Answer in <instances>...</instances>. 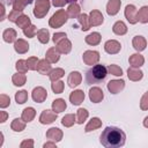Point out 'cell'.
Masks as SVG:
<instances>
[{
  "label": "cell",
  "instance_id": "obj_33",
  "mask_svg": "<svg viewBox=\"0 0 148 148\" xmlns=\"http://www.w3.org/2000/svg\"><path fill=\"white\" fill-rule=\"evenodd\" d=\"M138 21L141 23L148 22V6H143L138 12Z\"/></svg>",
  "mask_w": 148,
  "mask_h": 148
},
{
  "label": "cell",
  "instance_id": "obj_48",
  "mask_svg": "<svg viewBox=\"0 0 148 148\" xmlns=\"http://www.w3.org/2000/svg\"><path fill=\"white\" fill-rule=\"evenodd\" d=\"M21 15H22V12H21V10L13 9V10L9 13V15H8V20H9V21H12V22H16V21H17V18H18Z\"/></svg>",
  "mask_w": 148,
  "mask_h": 148
},
{
  "label": "cell",
  "instance_id": "obj_41",
  "mask_svg": "<svg viewBox=\"0 0 148 148\" xmlns=\"http://www.w3.org/2000/svg\"><path fill=\"white\" fill-rule=\"evenodd\" d=\"M75 119H76V116H74V114H66V116L62 118L61 124H62L64 126H66V127H71V126L75 123Z\"/></svg>",
  "mask_w": 148,
  "mask_h": 148
},
{
  "label": "cell",
  "instance_id": "obj_50",
  "mask_svg": "<svg viewBox=\"0 0 148 148\" xmlns=\"http://www.w3.org/2000/svg\"><path fill=\"white\" fill-rule=\"evenodd\" d=\"M64 38H66V34H65V32H57V34L53 35V38H52V39H53L54 43L58 44V43H59L61 39H64Z\"/></svg>",
  "mask_w": 148,
  "mask_h": 148
},
{
  "label": "cell",
  "instance_id": "obj_29",
  "mask_svg": "<svg viewBox=\"0 0 148 148\" xmlns=\"http://www.w3.org/2000/svg\"><path fill=\"white\" fill-rule=\"evenodd\" d=\"M10 127H12V130L15 131V132H21V131H23L24 127H25V121H24L22 118H21V119L15 118V119L12 121Z\"/></svg>",
  "mask_w": 148,
  "mask_h": 148
},
{
  "label": "cell",
  "instance_id": "obj_30",
  "mask_svg": "<svg viewBox=\"0 0 148 148\" xmlns=\"http://www.w3.org/2000/svg\"><path fill=\"white\" fill-rule=\"evenodd\" d=\"M77 17H79V18H77V20H79V23L81 24V29H82L83 31H87V30L91 27L88 15H86V14H80Z\"/></svg>",
  "mask_w": 148,
  "mask_h": 148
},
{
  "label": "cell",
  "instance_id": "obj_2",
  "mask_svg": "<svg viewBox=\"0 0 148 148\" xmlns=\"http://www.w3.org/2000/svg\"><path fill=\"white\" fill-rule=\"evenodd\" d=\"M108 74V68L103 65H95L90 68L86 74V82L87 84H94L103 81Z\"/></svg>",
  "mask_w": 148,
  "mask_h": 148
},
{
  "label": "cell",
  "instance_id": "obj_6",
  "mask_svg": "<svg viewBox=\"0 0 148 148\" xmlns=\"http://www.w3.org/2000/svg\"><path fill=\"white\" fill-rule=\"evenodd\" d=\"M31 97L36 103H43L47 97V91L43 87H37L32 90Z\"/></svg>",
  "mask_w": 148,
  "mask_h": 148
},
{
  "label": "cell",
  "instance_id": "obj_23",
  "mask_svg": "<svg viewBox=\"0 0 148 148\" xmlns=\"http://www.w3.org/2000/svg\"><path fill=\"white\" fill-rule=\"evenodd\" d=\"M16 37H17L16 31L14 29H12V28H8V29H6L2 32V38H3V40L6 43H13V42H15L16 40Z\"/></svg>",
  "mask_w": 148,
  "mask_h": 148
},
{
  "label": "cell",
  "instance_id": "obj_28",
  "mask_svg": "<svg viewBox=\"0 0 148 148\" xmlns=\"http://www.w3.org/2000/svg\"><path fill=\"white\" fill-rule=\"evenodd\" d=\"M35 116H36V111H35L34 108H25L23 110V112H22V117L21 118L25 123H29V121H31L35 118Z\"/></svg>",
  "mask_w": 148,
  "mask_h": 148
},
{
  "label": "cell",
  "instance_id": "obj_36",
  "mask_svg": "<svg viewBox=\"0 0 148 148\" xmlns=\"http://www.w3.org/2000/svg\"><path fill=\"white\" fill-rule=\"evenodd\" d=\"M49 36H50V34L46 29H40V30L37 31V38L43 44H46L49 42Z\"/></svg>",
  "mask_w": 148,
  "mask_h": 148
},
{
  "label": "cell",
  "instance_id": "obj_47",
  "mask_svg": "<svg viewBox=\"0 0 148 148\" xmlns=\"http://www.w3.org/2000/svg\"><path fill=\"white\" fill-rule=\"evenodd\" d=\"M9 103H10L9 96H7L5 94H1L0 95V108L1 109H5V108H7L9 105Z\"/></svg>",
  "mask_w": 148,
  "mask_h": 148
},
{
  "label": "cell",
  "instance_id": "obj_12",
  "mask_svg": "<svg viewBox=\"0 0 148 148\" xmlns=\"http://www.w3.org/2000/svg\"><path fill=\"white\" fill-rule=\"evenodd\" d=\"M84 99V92L82 90H74L69 95V101L73 105H80Z\"/></svg>",
  "mask_w": 148,
  "mask_h": 148
},
{
  "label": "cell",
  "instance_id": "obj_31",
  "mask_svg": "<svg viewBox=\"0 0 148 148\" xmlns=\"http://www.w3.org/2000/svg\"><path fill=\"white\" fill-rule=\"evenodd\" d=\"M86 43L89 45H97L101 42V35L98 32H92L86 37Z\"/></svg>",
  "mask_w": 148,
  "mask_h": 148
},
{
  "label": "cell",
  "instance_id": "obj_11",
  "mask_svg": "<svg viewBox=\"0 0 148 148\" xmlns=\"http://www.w3.org/2000/svg\"><path fill=\"white\" fill-rule=\"evenodd\" d=\"M104 95H103V90L98 87H94L89 90V98L91 102L94 103H99L103 99Z\"/></svg>",
  "mask_w": 148,
  "mask_h": 148
},
{
  "label": "cell",
  "instance_id": "obj_52",
  "mask_svg": "<svg viewBox=\"0 0 148 148\" xmlns=\"http://www.w3.org/2000/svg\"><path fill=\"white\" fill-rule=\"evenodd\" d=\"M8 113L6 111H0V123H5L7 120Z\"/></svg>",
  "mask_w": 148,
  "mask_h": 148
},
{
  "label": "cell",
  "instance_id": "obj_44",
  "mask_svg": "<svg viewBox=\"0 0 148 148\" xmlns=\"http://www.w3.org/2000/svg\"><path fill=\"white\" fill-rule=\"evenodd\" d=\"M108 71H109L111 74L116 75V76H121V75H123V69H121L119 66H117V65H110V66L108 67Z\"/></svg>",
  "mask_w": 148,
  "mask_h": 148
},
{
  "label": "cell",
  "instance_id": "obj_1",
  "mask_svg": "<svg viewBox=\"0 0 148 148\" xmlns=\"http://www.w3.org/2000/svg\"><path fill=\"white\" fill-rule=\"evenodd\" d=\"M125 140H126L125 133L120 128L114 126H108L105 130H103L99 136V141L102 146H104L105 148L123 147L125 145Z\"/></svg>",
  "mask_w": 148,
  "mask_h": 148
},
{
  "label": "cell",
  "instance_id": "obj_38",
  "mask_svg": "<svg viewBox=\"0 0 148 148\" xmlns=\"http://www.w3.org/2000/svg\"><path fill=\"white\" fill-rule=\"evenodd\" d=\"M28 99V92L25 90H21V91H17L15 94V101L17 104H23L25 103Z\"/></svg>",
  "mask_w": 148,
  "mask_h": 148
},
{
  "label": "cell",
  "instance_id": "obj_5",
  "mask_svg": "<svg viewBox=\"0 0 148 148\" xmlns=\"http://www.w3.org/2000/svg\"><path fill=\"white\" fill-rule=\"evenodd\" d=\"M125 16L131 24H135L138 22V10L133 5H127L125 8Z\"/></svg>",
  "mask_w": 148,
  "mask_h": 148
},
{
  "label": "cell",
  "instance_id": "obj_39",
  "mask_svg": "<svg viewBox=\"0 0 148 148\" xmlns=\"http://www.w3.org/2000/svg\"><path fill=\"white\" fill-rule=\"evenodd\" d=\"M32 0H15L14 3H13V9H16V10H23L24 7L27 5H29Z\"/></svg>",
  "mask_w": 148,
  "mask_h": 148
},
{
  "label": "cell",
  "instance_id": "obj_17",
  "mask_svg": "<svg viewBox=\"0 0 148 148\" xmlns=\"http://www.w3.org/2000/svg\"><path fill=\"white\" fill-rule=\"evenodd\" d=\"M46 138H49L50 140H53V141L58 142L62 138V132L59 128H57V127H52V128H50L46 132Z\"/></svg>",
  "mask_w": 148,
  "mask_h": 148
},
{
  "label": "cell",
  "instance_id": "obj_19",
  "mask_svg": "<svg viewBox=\"0 0 148 148\" xmlns=\"http://www.w3.org/2000/svg\"><path fill=\"white\" fill-rule=\"evenodd\" d=\"M127 75H128V79H130V80H132V81H139V80L142 79L143 73H142L139 68L131 66V67L127 69Z\"/></svg>",
  "mask_w": 148,
  "mask_h": 148
},
{
  "label": "cell",
  "instance_id": "obj_56",
  "mask_svg": "<svg viewBox=\"0 0 148 148\" xmlns=\"http://www.w3.org/2000/svg\"><path fill=\"white\" fill-rule=\"evenodd\" d=\"M50 146H54V143H45V145H44L45 148H46V147H50Z\"/></svg>",
  "mask_w": 148,
  "mask_h": 148
},
{
  "label": "cell",
  "instance_id": "obj_45",
  "mask_svg": "<svg viewBox=\"0 0 148 148\" xmlns=\"http://www.w3.org/2000/svg\"><path fill=\"white\" fill-rule=\"evenodd\" d=\"M51 87H52V90L56 94H61L62 90H64V82H61V81H54Z\"/></svg>",
  "mask_w": 148,
  "mask_h": 148
},
{
  "label": "cell",
  "instance_id": "obj_27",
  "mask_svg": "<svg viewBox=\"0 0 148 148\" xmlns=\"http://www.w3.org/2000/svg\"><path fill=\"white\" fill-rule=\"evenodd\" d=\"M66 109V102L62 99V98H58V99H54L53 103H52V110L57 113L59 112H62L65 111Z\"/></svg>",
  "mask_w": 148,
  "mask_h": 148
},
{
  "label": "cell",
  "instance_id": "obj_20",
  "mask_svg": "<svg viewBox=\"0 0 148 148\" xmlns=\"http://www.w3.org/2000/svg\"><path fill=\"white\" fill-rule=\"evenodd\" d=\"M132 44H133V47H134L136 51H139V52L142 51V50H145L146 46H147V42H146V39H145L142 36H135V37L133 38Z\"/></svg>",
  "mask_w": 148,
  "mask_h": 148
},
{
  "label": "cell",
  "instance_id": "obj_26",
  "mask_svg": "<svg viewBox=\"0 0 148 148\" xmlns=\"http://www.w3.org/2000/svg\"><path fill=\"white\" fill-rule=\"evenodd\" d=\"M25 81H27V76H25L24 73H20L18 72V73L14 74L13 77H12V82L14 83V86H17V87L23 86L25 83Z\"/></svg>",
  "mask_w": 148,
  "mask_h": 148
},
{
  "label": "cell",
  "instance_id": "obj_51",
  "mask_svg": "<svg viewBox=\"0 0 148 148\" xmlns=\"http://www.w3.org/2000/svg\"><path fill=\"white\" fill-rule=\"evenodd\" d=\"M68 0H52V3L56 6V7H62L65 6V3H67Z\"/></svg>",
  "mask_w": 148,
  "mask_h": 148
},
{
  "label": "cell",
  "instance_id": "obj_24",
  "mask_svg": "<svg viewBox=\"0 0 148 148\" xmlns=\"http://www.w3.org/2000/svg\"><path fill=\"white\" fill-rule=\"evenodd\" d=\"M37 71L40 74H49L51 72V65H50V62L46 59L39 60L38 64H37Z\"/></svg>",
  "mask_w": 148,
  "mask_h": 148
},
{
  "label": "cell",
  "instance_id": "obj_40",
  "mask_svg": "<svg viewBox=\"0 0 148 148\" xmlns=\"http://www.w3.org/2000/svg\"><path fill=\"white\" fill-rule=\"evenodd\" d=\"M88 118V111L86 109H79L76 112V121L77 124H83V121Z\"/></svg>",
  "mask_w": 148,
  "mask_h": 148
},
{
  "label": "cell",
  "instance_id": "obj_7",
  "mask_svg": "<svg viewBox=\"0 0 148 148\" xmlns=\"http://www.w3.org/2000/svg\"><path fill=\"white\" fill-rule=\"evenodd\" d=\"M57 119V112L53 110H44L39 116V121L42 124H51Z\"/></svg>",
  "mask_w": 148,
  "mask_h": 148
},
{
  "label": "cell",
  "instance_id": "obj_53",
  "mask_svg": "<svg viewBox=\"0 0 148 148\" xmlns=\"http://www.w3.org/2000/svg\"><path fill=\"white\" fill-rule=\"evenodd\" d=\"M20 146H21L22 148H23V147H32V146H34V142H32V140H24Z\"/></svg>",
  "mask_w": 148,
  "mask_h": 148
},
{
  "label": "cell",
  "instance_id": "obj_16",
  "mask_svg": "<svg viewBox=\"0 0 148 148\" xmlns=\"http://www.w3.org/2000/svg\"><path fill=\"white\" fill-rule=\"evenodd\" d=\"M89 21H90V25H99L103 23V15L101 14V12L96 9L91 10L89 15Z\"/></svg>",
  "mask_w": 148,
  "mask_h": 148
},
{
  "label": "cell",
  "instance_id": "obj_18",
  "mask_svg": "<svg viewBox=\"0 0 148 148\" xmlns=\"http://www.w3.org/2000/svg\"><path fill=\"white\" fill-rule=\"evenodd\" d=\"M57 49H58V51L60 52V53H69V51H71V49H72V43L69 42V39H67V38H64V39H61L58 44H57Z\"/></svg>",
  "mask_w": 148,
  "mask_h": 148
},
{
  "label": "cell",
  "instance_id": "obj_13",
  "mask_svg": "<svg viewBox=\"0 0 148 148\" xmlns=\"http://www.w3.org/2000/svg\"><path fill=\"white\" fill-rule=\"evenodd\" d=\"M81 80H82V76L79 72H72L69 75H68V79H67V83L71 88H74L76 86H79L81 83Z\"/></svg>",
  "mask_w": 148,
  "mask_h": 148
},
{
  "label": "cell",
  "instance_id": "obj_10",
  "mask_svg": "<svg viewBox=\"0 0 148 148\" xmlns=\"http://www.w3.org/2000/svg\"><path fill=\"white\" fill-rule=\"evenodd\" d=\"M82 59L87 65H95L99 60V54L97 51H86Z\"/></svg>",
  "mask_w": 148,
  "mask_h": 148
},
{
  "label": "cell",
  "instance_id": "obj_32",
  "mask_svg": "<svg viewBox=\"0 0 148 148\" xmlns=\"http://www.w3.org/2000/svg\"><path fill=\"white\" fill-rule=\"evenodd\" d=\"M101 125H102V121H101V119H99V118H92V119L87 124V126H86L84 131H86V132L94 131V130H96V128L101 127Z\"/></svg>",
  "mask_w": 148,
  "mask_h": 148
},
{
  "label": "cell",
  "instance_id": "obj_34",
  "mask_svg": "<svg viewBox=\"0 0 148 148\" xmlns=\"http://www.w3.org/2000/svg\"><path fill=\"white\" fill-rule=\"evenodd\" d=\"M15 23L18 25V28H22V29H24V28H27V27H29V25L31 24L29 16L25 15V14H22V15L17 18V21H16Z\"/></svg>",
  "mask_w": 148,
  "mask_h": 148
},
{
  "label": "cell",
  "instance_id": "obj_9",
  "mask_svg": "<svg viewBox=\"0 0 148 148\" xmlns=\"http://www.w3.org/2000/svg\"><path fill=\"white\" fill-rule=\"evenodd\" d=\"M121 49V45L119 42L114 40V39H111V40H108L105 44H104V50L109 53V54H116L120 51Z\"/></svg>",
  "mask_w": 148,
  "mask_h": 148
},
{
  "label": "cell",
  "instance_id": "obj_54",
  "mask_svg": "<svg viewBox=\"0 0 148 148\" xmlns=\"http://www.w3.org/2000/svg\"><path fill=\"white\" fill-rule=\"evenodd\" d=\"M3 15H5V7L3 5H1V18L0 20H3Z\"/></svg>",
  "mask_w": 148,
  "mask_h": 148
},
{
  "label": "cell",
  "instance_id": "obj_43",
  "mask_svg": "<svg viewBox=\"0 0 148 148\" xmlns=\"http://www.w3.org/2000/svg\"><path fill=\"white\" fill-rule=\"evenodd\" d=\"M23 32H24V35H25L27 37L32 38V37L35 36V34H37V29H36V27H35V25L30 24L29 27H27V28H24V29H23Z\"/></svg>",
  "mask_w": 148,
  "mask_h": 148
},
{
  "label": "cell",
  "instance_id": "obj_15",
  "mask_svg": "<svg viewBox=\"0 0 148 148\" xmlns=\"http://www.w3.org/2000/svg\"><path fill=\"white\" fill-rule=\"evenodd\" d=\"M14 49H15V51H16L17 53L23 54V53H25V52L29 50V44H28V42H25L24 39L18 38V39H16L15 43H14Z\"/></svg>",
  "mask_w": 148,
  "mask_h": 148
},
{
  "label": "cell",
  "instance_id": "obj_4",
  "mask_svg": "<svg viewBox=\"0 0 148 148\" xmlns=\"http://www.w3.org/2000/svg\"><path fill=\"white\" fill-rule=\"evenodd\" d=\"M49 9H50V0H36L34 15L37 18H42L46 15Z\"/></svg>",
  "mask_w": 148,
  "mask_h": 148
},
{
  "label": "cell",
  "instance_id": "obj_42",
  "mask_svg": "<svg viewBox=\"0 0 148 148\" xmlns=\"http://www.w3.org/2000/svg\"><path fill=\"white\" fill-rule=\"evenodd\" d=\"M15 67H16L17 72H20V73H27V71L29 69L28 68V65H27V60H23V59L17 60Z\"/></svg>",
  "mask_w": 148,
  "mask_h": 148
},
{
  "label": "cell",
  "instance_id": "obj_8",
  "mask_svg": "<svg viewBox=\"0 0 148 148\" xmlns=\"http://www.w3.org/2000/svg\"><path fill=\"white\" fill-rule=\"evenodd\" d=\"M125 87L124 80H111L108 83V89L111 94H118L120 90H123Z\"/></svg>",
  "mask_w": 148,
  "mask_h": 148
},
{
  "label": "cell",
  "instance_id": "obj_37",
  "mask_svg": "<svg viewBox=\"0 0 148 148\" xmlns=\"http://www.w3.org/2000/svg\"><path fill=\"white\" fill-rule=\"evenodd\" d=\"M67 15L69 17H77L80 15V7L76 3H72L67 9Z\"/></svg>",
  "mask_w": 148,
  "mask_h": 148
},
{
  "label": "cell",
  "instance_id": "obj_3",
  "mask_svg": "<svg viewBox=\"0 0 148 148\" xmlns=\"http://www.w3.org/2000/svg\"><path fill=\"white\" fill-rule=\"evenodd\" d=\"M67 17H68L67 12H65L64 9H60V10L56 12V13L52 15V17L50 18L49 24H50V27H52V28H59V27H61V25L67 21Z\"/></svg>",
  "mask_w": 148,
  "mask_h": 148
},
{
  "label": "cell",
  "instance_id": "obj_22",
  "mask_svg": "<svg viewBox=\"0 0 148 148\" xmlns=\"http://www.w3.org/2000/svg\"><path fill=\"white\" fill-rule=\"evenodd\" d=\"M128 61H130V64H131L132 67H136V68H139L140 66L143 65V62H145V58H143L140 53H134V54H132V56L130 57Z\"/></svg>",
  "mask_w": 148,
  "mask_h": 148
},
{
  "label": "cell",
  "instance_id": "obj_55",
  "mask_svg": "<svg viewBox=\"0 0 148 148\" xmlns=\"http://www.w3.org/2000/svg\"><path fill=\"white\" fill-rule=\"evenodd\" d=\"M143 126H145V127H148V117L145 118V120H143Z\"/></svg>",
  "mask_w": 148,
  "mask_h": 148
},
{
  "label": "cell",
  "instance_id": "obj_14",
  "mask_svg": "<svg viewBox=\"0 0 148 148\" xmlns=\"http://www.w3.org/2000/svg\"><path fill=\"white\" fill-rule=\"evenodd\" d=\"M121 1L120 0H110L106 5V12L109 15H116L119 12Z\"/></svg>",
  "mask_w": 148,
  "mask_h": 148
},
{
  "label": "cell",
  "instance_id": "obj_25",
  "mask_svg": "<svg viewBox=\"0 0 148 148\" xmlns=\"http://www.w3.org/2000/svg\"><path fill=\"white\" fill-rule=\"evenodd\" d=\"M112 30H113V32H114L116 35H119V36H121V35H125V34L127 32V28H126V24H125L123 21H118V22H116V23L113 24V28H112Z\"/></svg>",
  "mask_w": 148,
  "mask_h": 148
},
{
  "label": "cell",
  "instance_id": "obj_21",
  "mask_svg": "<svg viewBox=\"0 0 148 148\" xmlns=\"http://www.w3.org/2000/svg\"><path fill=\"white\" fill-rule=\"evenodd\" d=\"M59 51H58V49L57 47H51V49H49L47 50V52H46V60L50 62V64H54V62H57L58 60H59Z\"/></svg>",
  "mask_w": 148,
  "mask_h": 148
},
{
  "label": "cell",
  "instance_id": "obj_46",
  "mask_svg": "<svg viewBox=\"0 0 148 148\" xmlns=\"http://www.w3.org/2000/svg\"><path fill=\"white\" fill-rule=\"evenodd\" d=\"M37 64H38V60L36 57H30L28 60H27V65H28V68L30 71H35L37 69Z\"/></svg>",
  "mask_w": 148,
  "mask_h": 148
},
{
  "label": "cell",
  "instance_id": "obj_35",
  "mask_svg": "<svg viewBox=\"0 0 148 148\" xmlns=\"http://www.w3.org/2000/svg\"><path fill=\"white\" fill-rule=\"evenodd\" d=\"M64 74H65V72H64L62 68H56V69H52L49 73V76H50V80L52 82H54V81H58V79L62 77Z\"/></svg>",
  "mask_w": 148,
  "mask_h": 148
},
{
  "label": "cell",
  "instance_id": "obj_49",
  "mask_svg": "<svg viewBox=\"0 0 148 148\" xmlns=\"http://www.w3.org/2000/svg\"><path fill=\"white\" fill-rule=\"evenodd\" d=\"M140 108L141 110H148V91H146L145 95L142 96L140 102Z\"/></svg>",
  "mask_w": 148,
  "mask_h": 148
}]
</instances>
